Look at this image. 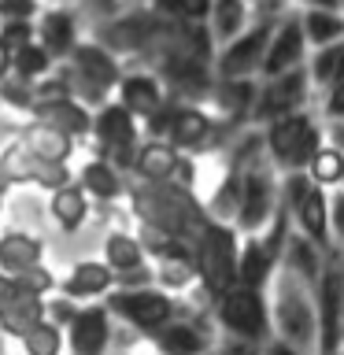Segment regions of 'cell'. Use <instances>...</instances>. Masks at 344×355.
<instances>
[{
  "label": "cell",
  "instance_id": "6da1fadb",
  "mask_svg": "<svg viewBox=\"0 0 344 355\" xmlns=\"http://www.w3.org/2000/svg\"><path fill=\"white\" fill-rule=\"evenodd\" d=\"M263 293H266V315H270V337L293 344L307 355H318V315L311 285L296 282L289 270L277 266Z\"/></svg>",
  "mask_w": 344,
  "mask_h": 355
},
{
  "label": "cell",
  "instance_id": "7a4b0ae2",
  "mask_svg": "<svg viewBox=\"0 0 344 355\" xmlns=\"http://www.w3.org/2000/svg\"><path fill=\"white\" fill-rule=\"evenodd\" d=\"M263 148L277 174L304 171L307 159L322 148V122L311 111H293L285 119H274L263 126Z\"/></svg>",
  "mask_w": 344,
  "mask_h": 355
},
{
  "label": "cell",
  "instance_id": "3957f363",
  "mask_svg": "<svg viewBox=\"0 0 344 355\" xmlns=\"http://www.w3.org/2000/svg\"><path fill=\"white\" fill-rule=\"evenodd\" d=\"M237 248H241V233L233 226H218V222H207L193 241L196 282L211 300L237 285Z\"/></svg>",
  "mask_w": 344,
  "mask_h": 355
},
{
  "label": "cell",
  "instance_id": "277c9868",
  "mask_svg": "<svg viewBox=\"0 0 344 355\" xmlns=\"http://www.w3.org/2000/svg\"><path fill=\"white\" fill-rule=\"evenodd\" d=\"M211 322H215L218 337L266 344L270 340V315H266V293L259 288L233 285L222 296L211 300Z\"/></svg>",
  "mask_w": 344,
  "mask_h": 355
},
{
  "label": "cell",
  "instance_id": "5b68a950",
  "mask_svg": "<svg viewBox=\"0 0 344 355\" xmlns=\"http://www.w3.org/2000/svg\"><path fill=\"white\" fill-rule=\"evenodd\" d=\"M277 171L270 159H259L241 171V204H237V218L233 230L241 237H259L270 226V218L277 215Z\"/></svg>",
  "mask_w": 344,
  "mask_h": 355
},
{
  "label": "cell",
  "instance_id": "8992f818",
  "mask_svg": "<svg viewBox=\"0 0 344 355\" xmlns=\"http://www.w3.org/2000/svg\"><path fill=\"white\" fill-rule=\"evenodd\" d=\"M89 133H93V141H96V159L111 163L119 174H126L133 166L141 133H137V119H133L119 100H108L104 107L93 111V126H89Z\"/></svg>",
  "mask_w": 344,
  "mask_h": 355
},
{
  "label": "cell",
  "instance_id": "52a82bcc",
  "mask_svg": "<svg viewBox=\"0 0 344 355\" xmlns=\"http://www.w3.org/2000/svg\"><path fill=\"white\" fill-rule=\"evenodd\" d=\"M311 93H315V89H311V78H307L304 67L277 74V78L259 85V96H255V107H252L248 122H255V126L263 130L266 122L285 119V115H293V111H304L311 104Z\"/></svg>",
  "mask_w": 344,
  "mask_h": 355
},
{
  "label": "cell",
  "instance_id": "ba28073f",
  "mask_svg": "<svg viewBox=\"0 0 344 355\" xmlns=\"http://www.w3.org/2000/svg\"><path fill=\"white\" fill-rule=\"evenodd\" d=\"M274 33V22H252L244 33H237L230 44H222L211 71H215L218 82H230V78H255L259 74V63H263V52H266V41Z\"/></svg>",
  "mask_w": 344,
  "mask_h": 355
},
{
  "label": "cell",
  "instance_id": "9c48e42d",
  "mask_svg": "<svg viewBox=\"0 0 344 355\" xmlns=\"http://www.w3.org/2000/svg\"><path fill=\"white\" fill-rule=\"evenodd\" d=\"M215 340H218V329L211 322V315L174 318L148 333V344L155 355H211Z\"/></svg>",
  "mask_w": 344,
  "mask_h": 355
},
{
  "label": "cell",
  "instance_id": "30bf717a",
  "mask_svg": "<svg viewBox=\"0 0 344 355\" xmlns=\"http://www.w3.org/2000/svg\"><path fill=\"white\" fill-rule=\"evenodd\" d=\"M307 41H304V30H300V19L296 15H285L282 22H274V33L266 41V52H263V63H259V78L270 82V78L285 74V71H296V67L307 63Z\"/></svg>",
  "mask_w": 344,
  "mask_h": 355
},
{
  "label": "cell",
  "instance_id": "8fae6325",
  "mask_svg": "<svg viewBox=\"0 0 344 355\" xmlns=\"http://www.w3.org/2000/svg\"><path fill=\"white\" fill-rule=\"evenodd\" d=\"M215 137V119L207 115L200 104H178V100H171V115H166V133L163 141L171 144L174 152L182 148H204V144Z\"/></svg>",
  "mask_w": 344,
  "mask_h": 355
},
{
  "label": "cell",
  "instance_id": "7c38bea8",
  "mask_svg": "<svg viewBox=\"0 0 344 355\" xmlns=\"http://www.w3.org/2000/svg\"><path fill=\"white\" fill-rule=\"evenodd\" d=\"M71 355H108L111 348V315L104 304H85L67 326Z\"/></svg>",
  "mask_w": 344,
  "mask_h": 355
},
{
  "label": "cell",
  "instance_id": "4fadbf2b",
  "mask_svg": "<svg viewBox=\"0 0 344 355\" xmlns=\"http://www.w3.org/2000/svg\"><path fill=\"white\" fill-rule=\"evenodd\" d=\"M11 171V185H41V189H63L71 185V166L67 163H49V159H37V155L22 152L19 144H11L8 152H0Z\"/></svg>",
  "mask_w": 344,
  "mask_h": 355
},
{
  "label": "cell",
  "instance_id": "5bb4252c",
  "mask_svg": "<svg viewBox=\"0 0 344 355\" xmlns=\"http://www.w3.org/2000/svg\"><path fill=\"white\" fill-rule=\"evenodd\" d=\"M119 104L130 111L133 119H148V115H155L166 100V89H163V82L155 74H148V71H133V74H122L119 78Z\"/></svg>",
  "mask_w": 344,
  "mask_h": 355
},
{
  "label": "cell",
  "instance_id": "9a60e30c",
  "mask_svg": "<svg viewBox=\"0 0 344 355\" xmlns=\"http://www.w3.org/2000/svg\"><path fill=\"white\" fill-rule=\"evenodd\" d=\"M30 115H33V122H41V126H52V130L67 133L71 141H74V137H85L89 126H93V111L82 107V104H74L71 96L33 104V107H30Z\"/></svg>",
  "mask_w": 344,
  "mask_h": 355
},
{
  "label": "cell",
  "instance_id": "2e32d148",
  "mask_svg": "<svg viewBox=\"0 0 344 355\" xmlns=\"http://www.w3.org/2000/svg\"><path fill=\"white\" fill-rule=\"evenodd\" d=\"M33 30H37V44L52 55V60H67V55L78 49V15L67 8L44 11Z\"/></svg>",
  "mask_w": 344,
  "mask_h": 355
},
{
  "label": "cell",
  "instance_id": "e0dca14e",
  "mask_svg": "<svg viewBox=\"0 0 344 355\" xmlns=\"http://www.w3.org/2000/svg\"><path fill=\"white\" fill-rule=\"evenodd\" d=\"M293 230L304 233L311 244H318L322 252H329V193H322V189H311V193L296 204L293 215Z\"/></svg>",
  "mask_w": 344,
  "mask_h": 355
},
{
  "label": "cell",
  "instance_id": "ac0fdd59",
  "mask_svg": "<svg viewBox=\"0 0 344 355\" xmlns=\"http://www.w3.org/2000/svg\"><path fill=\"white\" fill-rule=\"evenodd\" d=\"M277 270V255L263 244V237H241L237 248V285L244 288H263L270 285V277Z\"/></svg>",
  "mask_w": 344,
  "mask_h": 355
},
{
  "label": "cell",
  "instance_id": "d6986e66",
  "mask_svg": "<svg viewBox=\"0 0 344 355\" xmlns=\"http://www.w3.org/2000/svg\"><path fill=\"white\" fill-rule=\"evenodd\" d=\"M67 60H71L67 63L71 71H78L82 78H89V82H96V85H104L108 93L119 85V78H122L115 55H111L104 44H96V41H78V49L67 55Z\"/></svg>",
  "mask_w": 344,
  "mask_h": 355
},
{
  "label": "cell",
  "instance_id": "ffe728a7",
  "mask_svg": "<svg viewBox=\"0 0 344 355\" xmlns=\"http://www.w3.org/2000/svg\"><path fill=\"white\" fill-rule=\"evenodd\" d=\"M322 263H326V252H322L318 244H311L304 233L289 230L285 248H282V263H277V266H282V270H289L296 282L315 285L318 274H322Z\"/></svg>",
  "mask_w": 344,
  "mask_h": 355
},
{
  "label": "cell",
  "instance_id": "44dd1931",
  "mask_svg": "<svg viewBox=\"0 0 344 355\" xmlns=\"http://www.w3.org/2000/svg\"><path fill=\"white\" fill-rule=\"evenodd\" d=\"M15 144L22 152L37 155V159H49V163H71V155H74V141L52 126H41V122H26L19 130Z\"/></svg>",
  "mask_w": 344,
  "mask_h": 355
},
{
  "label": "cell",
  "instance_id": "7402d4cb",
  "mask_svg": "<svg viewBox=\"0 0 344 355\" xmlns=\"http://www.w3.org/2000/svg\"><path fill=\"white\" fill-rule=\"evenodd\" d=\"M255 96H259V85H255V78H230V82H218L211 85V100H215L218 115L226 122H241L252 115L255 107Z\"/></svg>",
  "mask_w": 344,
  "mask_h": 355
},
{
  "label": "cell",
  "instance_id": "603a6c76",
  "mask_svg": "<svg viewBox=\"0 0 344 355\" xmlns=\"http://www.w3.org/2000/svg\"><path fill=\"white\" fill-rule=\"evenodd\" d=\"M44 259V241L22 230H8L0 237V274H19L30 266H41Z\"/></svg>",
  "mask_w": 344,
  "mask_h": 355
},
{
  "label": "cell",
  "instance_id": "cb8c5ba5",
  "mask_svg": "<svg viewBox=\"0 0 344 355\" xmlns=\"http://www.w3.org/2000/svg\"><path fill=\"white\" fill-rule=\"evenodd\" d=\"M115 288V274L108 270V263H100V259H85V263H78L71 274H67V282H63V296L67 300H93V296H104Z\"/></svg>",
  "mask_w": 344,
  "mask_h": 355
},
{
  "label": "cell",
  "instance_id": "d4e9b609",
  "mask_svg": "<svg viewBox=\"0 0 344 355\" xmlns=\"http://www.w3.org/2000/svg\"><path fill=\"white\" fill-rule=\"evenodd\" d=\"M78 189H82L85 196L100 200V204H115V200L126 196V178L104 159H89L82 166V174H78Z\"/></svg>",
  "mask_w": 344,
  "mask_h": 355
},
{
  "label": "cell",
  "instance_id": "484cf974",
  "mask_svg": "<svg viewBox=\"0 0 344 355\" xmlns=\"http://www.w3.org/2000/svg\"><path fill=\"white\" fill-rule=\"evenodd\" d=\"M248 19H252L248 0H211V11H207L211 41H215V44H230L237 33H244L252 26Z\"/></svg>",
  "mask_w": 344,
  "mask_h": 355
},
{
  "label": "cell",
  "instance_id": "4316f807",
  "mask_svg": "<svg viewBox=\"0 0 344 355\" xmlns=\"http://www.w3.org/2000/svg\"><path fill=\"white\" fill-rule=\"evenodd\" d=\"M300 30H304L307 49H329L344 41V15L341 11H322V8H304L300 11Z\"/></svg>",
  "mask_w": 344,
  "mask_h": 355
},
{
  "label": "cell",
  "instance_id": "83f0119b",
  "mask_svg": "<svg viewBox=\"0 0 344 355\" xmlns=\"http://www.w3.org/2000/svg\"><path fill=\"white\" fill-rule=\"evenodd\" d=\"M178 155L182 152H174L166 141H144V144H137V155H133L130 171L137 174L141 182H166L174 171V163H178Z\"/></svg>",
  "mask_w": 344,
  "mask_h": 355
},
{
  "label": "cell",
  "instance_id": "f1b7e54d",
  "mask_svg": "<svg viewBox=\"0 0 344 355\" xmlns=\"http://www.w3.org/2000/svg\"><path fill=\"white\" fill-rule=\"evenodd\" d=\"M104 263L115 277H122V274H133V270H141V266H148V255H144V248L137 244L133 233L115 230L104 237Z\"/></svg>",
  "mask_w": 344,
  "mask_h": 355
},
{
  "label": "cell",
  "instance_id": "f546056e",
  "mask_svg": "<svg viewBox=\"0 0 344 355\" xmlns=\"http://www.w3.org/2000/svg\"><path fill=\"white\" fill-rule=\"evenodd\" d=\"M41 322H44V300L41 296H22L19 293L4 311H0V333H4V337H15V340H22L33 326H41Z\"/></svg>",
  "mask_w": 344,
  "mask_h": 355
},
{
  "label": "cell",
  "instance_id": "4dcf8cb0",
  "mask_svg": "<svg viewBox=\"0 0 344 355\" xmlns=\"http://www.w3.org/2000/svg\"><path fill=\"white\" fill-rule=\"evenodd\" d=\"M237 204H241V171L226 166V174H222V182L215 185V193L207 196L204 215L211 222H218V226H233V218H237Z\"/></svg>",
  "mask_w": 344,
  "mask_h": 355
},
{
  "label": "cell",
  "instance_id": "1f68e13d",
  "mask_svg": "<svg viewBox=\"0 0 344 355\" xmlns=\"http://www.w3.org/2000/svg\"><path fill=\"white\" fill-rule=\"evenodd\" d=\"M52 218H55V226L67 230V233L82 230V222L89 218V196L78 189V182L52 193Z\"/></svg>",
  "mask_w": 344,
  "mask_h": 355
},
{
  "label": "cell",
  "instance_id": "d6a6232c",
  "mask_svg": "<svg viewBox=\"0 0 344 355\" xmlns=\"http://www.w3.org/2000/svg\"><path fill=\"white\" fill-rule=\"evenodd\" d=\"M304 174H307V182L315 185V189H322V193H333V189H341V182H344V155L322 141V148L307 159Z\"/></svg>",
  "mask_w": 344,
  "mask_h": 355
},
{
  "label": "cell",
  "instance_id": "836d02e7",
  "mask_svg": "<svg viewBox=\"0 0 344 355\" xmlns=\"http://www.w3.org/2000/svg\"><path fill=\"white\" fill-rule=\"evenodd\" d=\"M152 274H155V288H163V293H171V296L193 293V288L200 285V282H196L193 259H166V263H155Z\"/></svg>",
  "mask_w": 344,
  "mask_h": 355
},
{
  "label": "cell",
  "instance_id": "e575fe53",
  "mask_svg": "<svg viewBox=\"0 0 344 355\" xmlns=\"http://www.w3.org/2000/svg\"><path fill=\"white\" fill-rule=\"evenodd\" d=\"M52 55L41 49L37 41H30L26 49H19V52H11V74L22 78V82H41V78H49L52 74Z\"/></svg>",
  "mask_w": 344,
  "mask_h": 355
},
{
  "label": "cell",
  "instance_id": "d590c367",
  "mask_svg": "<svg viewBox=\"0 0 344 355\" xmlns=\"http://www.w3.org/2000/svg\"><path fill=\"white\" fill-rule=\"evenodd\" d=\"M22 352L26 355H60L63 352V329L52 326V322H41V326H33L22 337Z\"/></svg>",
  "mask_w": 344,
  "mask_h": 355
},
{
  "label": "cell",
  "instance_id": "8d00e7d4",
  "mask_svg": "<svg viewBox=\"0 0 344 355\" xmlns=\"http://www.w3.org/2000/svg\"><path fill=\"white\" fill-rule=\"evenodd\" d=\"M11 285H15V293L22 296H49L55 288V274L49 270V266H30V270H19V274H8Z\"/></svg>",
  "mask_w": 344,
  "mask_h": 355
},
{
  "label": "cell",
  "instance_id": "74e56055",
  "mask_svg": "<svg viewBox=\"0 0 344 355\" xmlns=\"http://www.w3.org/2000/svg\"><path fill=\"white\" fill-rule=\"evenodd\" d=\"M30 41H37V30H33L30 19H4L0 22V49H4L8 55L26 49Z\"/></svg>",
  "mask_w": 344,
  "mask_h": 355
},
{
  "label": "cell",
  "instance_id": "f35d334b",
  "mask_svg": "<svg viewBox=\"0 0 344 355\" xmlns=\"http://www.w3.org/2000/svg\"><path fill=\"white\" fill-rule=\"evenodd\" d=\"M0 100L11 107H19V111H30L33 107V85L15 78V74H8L4 82H0Z\"/></svg>",
  "mask_w": 344,
  "mask_h": 355
},
{
  "label": "cell",
  "instance_id": "ab89813d",
  "mask_svg": "<svg viewBox=\"0 0 344 355\" xmlns=\"http://www.w3.org/2000/svg\"><path fill=\"white\" fill-rule=\"evenodd\" d=\"M329 244L344 252V193L341 189L329 193Z\"/></svg>",
  "mask_w": 344,
  "mask_h": 355
},
{
  "label": "cell",
  "instance_id": "60d3db41",
  "mask_svg": "<svg viewBox=\"0 0 344 355\" xmlns=\"http://www.w3.org/2000/svg\"><path fill=\"white\" fill-rule=\"evenodd\" d=\"M78 315V304L74 300H67V296H60V300H44V322H52V326H71V318Z\"/></svg>",
  "mask_w": 344,
  "mask_h": 355
},
{
  "label": "cell",
  "instance_id": "b9f144b4",
  "mask_svg": "<svg viewBox=\"0 0 344 355\" xmlns=\"http://www.w3.org/2000/svg\"><path fill=\"white\" fill-rule=\"evenodd\" d=\"M211 355H263V344H248V340H233V337H218Z\"/></svg>",
  "mask_w": 344,
  "mask_h": 355
},
{
  "label": "cell",
  "instance_id": "7bdbcfd3",
  "mask_svg": "<svg viewBox=\"0 0 344 355\" xmlns=\"http://www.w3.org/2000/svg\"><path fill=\"white\" fill-rule=\"evenodd\" d=\"M37 0H0V22L4 19H33Z\"/></svg>",
  "mask_w": 344,
  "mask_h": 355
},
{
  "label": "cell",
  "instance_id": "ee69618b",
  "mask_svg": "<svg viewBox=\"0 0 344 355\" xmlns=\"http://www.w3.org/2000/svg\"><path fill=\"white\" fill-rule=\"evenodd\" d=\"M211 0H182V22H204Z\"/></svg>",
  "mask_w": 344,
  "mask_h": 355
},
{
  "label": "cell",
  "instance_id": "f6af8a7d",
  "mask_svg": "<svg viewBox=\"0 0 344 355\" xmlns=\"http://www.w3.org/2000/svg\"><path fill=\"white\" fill-rule=\"evenodd\" d=\"M152 11L163 19H182V0H152Z\"/></svg>",
  "mask_w": 344,
  "mask_h": 355
},
{
  "label": "cell",
  "instance_id": "bcb514c9",
  "mask_svg": "<svg viewBox=\"0 0 344 355\" xmlns=\"http://www.w3.org/2000/svg\"><path fill=\"white\" fill-rule=\"evenodd\" d=\"M263 355H307V352H300V348H293V344H285V340L270 337V340L263 344Z\"/></svg>",
  "mask_w": 344,
  "mask_h": 355
},
{
  "label": "cell",
  "instance_id": "7dc6e473",
  "mask_svg": "<svg viewBox=\"0 0 344 355\" xmlns=\"http://www.w3.org/2000/svg\"><path fill=\"white\" fill-rule=\"evenodd\" d=\"M15 296H19V293H15V285H11V277H8V274H0V311H4Z\"/></svg>",
  "mask_w": 344,
  "mask_h": 355
},
{
  "label": "cell",
  "instance_id": "c3c4849f",
  "mask_svg": "<svg viewBox=\"0 0 344 355\" xmlns=\"http://www.w3.org/2000/svg\"><path fill=\"white\" fill-rule=\"evenodd\" d=\"M304 8H322V11H341V0H296Z\"/></svg>",
  "mask_w": 344,
  "mask_h": 355
},
{
  "label": "cell",
  "instance_id": "681fc988",
  "mask_svg": "<svg viewBox=\"0 0 344 355\" xmlns=\"http://www.w3.org/2000/svg\"><path fill=\"white\" fill-rule=\"evenodd\" d=\"M8 189H11V171H8V163H4V155H0V200L8 196Z\"/></svg>",
  "mask_w": 344,
  "mask_h": 355
},
{
  "label": "cell",
  "instance_id": "f907efd6",
  "mask_svg": "<svg viewBox=\"0 0 344 355\" xmlns=\"http://www.w3.org/2000/svg\"><path fill=\"white\" fill-rule=\"evenodd\" d=\"M8 74H11V55H8L4 49H0V82H4Z\"/></svg>",
  "mask_w": 344,
  "mask_h": 355
},
{
  "label": "cell",
  "instance_id": "816d5d0a",
  "mask_svg": "<svg viewBox=\"0 0 344 355\" xmlns=\"http://www.w3.org/2000/svg\"><path fill=\"white\" fill-rule=\"evenodd\" d=\"M344 78V41H341V74H337V82Z\"/></svg>",
  "mask_w": 344,
  "mask_h": 355
},
{
  "label": "cell",
  "instance_id": "f5cc1de1",
  "mask_svg": "<svg viewBox=\"0 0 344 355\" xmlns=\"http://www.w3.org/2000/svg\"><path fill=\"white\" fill-rule=\"evenodd\" d=\"M341 352H344V322H341Z\"/></svg>",
  "mask_w": 344,
  "mask_h": 355
},
{
  "label": "cell",
  "instance_id": "db71d44e",
  "mask_svg": "<svg viewBox=\"0 0 344 355\" xmlns=\"http://www.w3.org/2000/svg\"><path fill=\"white\" fill-rule=\"evenodd\" d=\"M0 355H8V352H4V344H0Z\"/></svg>",
  "mask_w": 344,
  "mask_h": 355
},
{
  "label": "cell",
  "instance_id": "11a10c76",
  "mask_svg": "<svg viewBox=\"0 0 344 355\" xmlns=\"http://www.w3.org/2000/svg\"><path fill=\"white\" fill-rule=\"evenodd\" d=\"M341 15H344V0H341Z\"/></svg>",
  "mask_w": 344,
  "mask_h": 355
},
{
  "label": "cell",
  "instance_id": "9f6ffc18",
  "mask_svg": "<svg viewBox=\"0 0 344 355\" xmlns=\"http://www.w3.org/2000/svg\"><path fill=\"white\" fill-rule=\"evenodd\" d=\"M0 211H4V200H0Z\"/></svg>",
  "mask_w": 344,
  "mask_h": 355
},
{
  "label": "cell",
  "instance_id": "6f0895ef",
  "mask_svg": "<svg viewBox=\"0 0 344 355\" xmlns=\"http://www.w3.org/2000/svg\"><path fill=\"white\" fill-rule=\"evenodd\" d=\"M341 193H344V182H341Z\"/></svg>",
  "mask_w": 344,
  "mask_h": 355
},
{
  "label": "cell",
  "instance_id": "680465c9",
  "mask_svg": "<svg viewBox=\"0 0 344 355\" xmlns=\"http://www.w3.org/2000/svg\"><path fill=\"white\" fill-rule=\"evenodd\" d=\"M333 355H344V352H333Z\"/></svg>",
  "mask_w": 344,
  "mask_h": 355
},
{
  "label": "cell",
  "instance_id": "91938a15",
  "mask_svg": "<svg viewBox=\"0 0 344 355\" xmlns=\"http://www.w3.org/2000/svg\"><path fill=\"white\" fill-rule=\"evenodd\" d=\"M122 355H130V352H122Z\"/></svg>",
  "mask_w": 344,
  "mask_h": 355
}]
</instances>
